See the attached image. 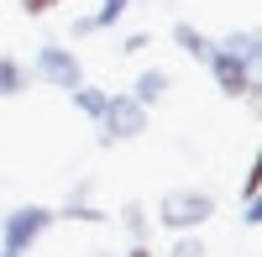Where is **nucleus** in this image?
I'll return each mask as SVG.
<instances>
[{
    "label": "nucleus",
    "instance_id": "nucleus-1",
    "mask_svg": "<svg viewBox=\"0 0 262 257\" xmlns=\"http://www.w3.org/2000/svg\"><path fill=\"white\" fill-rule=\"evenodd\" d=\"M215 221V195L210 189H194V184H179L158 195V210H152V226L173 231V237H189V231H200Z\"/></svg>",
    "mask_w": 262,
    "mask_h": 257
},
{
    "label": "nucleus",
    "instance_id": "nucleus-2",
    "mask_svg": "<svg viewBox=\"0 0 262 257\" xmlns=\"http://www.w3.org/2000/svg\"><path fill=\"white\" fill-rule=\"evenodd\" d=\"M53 226H58V210L53 205H37V200L11 205L6 216H0V252H32Z\"/></svg>",
    "mask_w": 262,
    "mask_h": 257
},
{
    "label": "nucleus",
    "instance_id": "nucleus-3",
    "mask_svg": "<svg viewBox=\"0 0 262 257\" xmlns=\"http://www.w3.org/2000/svg\"><path fill=\"white\" fill-rule=\"evenodd\" d=\"M100 147H121V142H137V137H147V126H152V111L147 105H137L126 90H116V95H105V111H100Z\"/></svg>",
    "mask_w": 262,
    "mask_h": 257
},
{
    "label": "nucleus",
    "instance_id": "nucleus-4",
    "mask_svg": "<svg viewBox=\"0 0 262 257\" xmlns=\"http://www.w3.org/2000/svg\"><path fill=\"white\" fill-rule=\"evenodd\" d=\"M27 74H32V84H48V90H63V95H69V90L84 84V63H79L74 48H63V42H37Z\"/></svg>",
    "mask_w": 262,
    "mask_h": 257
},
{
    "label": "nucleus",
    "instance_id": "nucleus-5",
    "mask_svg": "<svg viewBox=\"0 0 262 257\" xmlns=\"http://www.w3.org/2000/svg\"><path fill=\"white\" fill-rule=\"evenodd\" d=\"M205 69H210L215 90H221L226 100H247V95L257 90V69H252V63H242V58H231L226 48H215V53L205 58Z\"/></svg>",
    "mask_w": 262,
    "mask_h": 257
},
{
    "label": "nucleus",
    "instance_id": "nucleus-6",
    "mask_svg": "<svg viewBox=\"0 0 262 257\" xmlns=\"http://www.w3.org/2000/svg\"><path fill=\"white\" fill-rule=\"evenodd\" d=\"M168 37H173V48H179L184 58H194V63H205V58L215 53V37H210L205 27H194V21H173Z\"/></svg>",
    "mask_w": 262,
    "mask_h": 257
},
{
    "label": "nucleus",
    "instance_id": "nucleus-7",
    "mask_svg": "<svg viewBox=\"0 0 262 257\" xmlns=\"http://www.w3.org/2000/svg\"><path fill=\"white\" fill-rule=\"evenodd\" d=\"M168 90H173V74H168V69H158V63H152V69H142V74H137V84H131L126 95L137 100V105H147V111H152V105H158V100H163Z\"/></svg>",
    "mask_w": 262,
    "mask_h": 257
},
{
    "label": "nucleus",
    "instance_id": "nucleus-8",
    "mask_svg": "<svg viewBox=\"0 0 262 257\" xmlns=\"http://www.w3.org/2000/svg\"><path fill=\"white\" fill-rule=\"evenodd\" d=\"M215 48H226L231 58H242V63H262V32L257 27H242V32H226V37H215Z\"/></svg>",
    "mask_w": 262,
    "mask_h": 257
},
{
    "label": "nucleus",
    "instance_id": "nucleus-9",
    "mask_svg": "<svg viewBox=\"0 0 262 257\" xmlns=\"http://www.w3.org/2000/svg\"><path fill=\"white\" fill-rule=\"evenodd\" d=\"M32 90V74H27V58L16 53H0V100H16Z\"/></svg>",
    "mask_w": 262,
    "mask_h": 257
},
{
    "label": "nucleus",
    "instance_id": "nucleus-10",
    "mask_svg": "<svg viewBox=\"0 0 262 257\" xmlns=\"http://www.w3.org/2000/svg\"><path fill=\"white\" fill-rule=\"evenodd\" d=\"M116 221H121V231H126L131 242H152V210H147L142 200H121Z\"/></svg>",
    "mask_w": 262,
    "mask_h": 257
},
{
    "label": "nucleus",
    "instance_id": "nucleus-11",
    "mask_svg": "<svg viewBox=\"0 0 262 257\" xmlns=\"http://www.w3.org/2000/svg\"><path fill=\"white\" fill-rule=\"evenodd\" d=\"M105 95H111V90H100V84H90V79H84L79 90H69V105H74V111H79L84 121H100V111H105Z\"/></svg>",
    "mask_w": 262,
    "mask_h": 257
},
{
    "label": "nucleus",
    "instance_id": "nucleus-12",
    "mask_svg": "<svg viewBox=\"0 0 262 257\" xmlns=\"http://www.w3.org/2000/svg\"><path fill=\"white\" fill-rule=\"evenodd\" d=\"M58 221H69V226H105V221H111V210H100L95 200H90V205H58Z\"/></svg>",
    "mask_w": 262,
    "mask_h": 257
},
{
    "label": "nucleus",
    "instance_id": "nucleus-13",
    "mask_svg": "<svg viewBox=\"0 0 262 257\" xmlns=\"http://www.w3.org/2000/svg\"><path fill=\"white\" fill-rule=\"evenodd\" d=\"M126 11H131V0H100V6L90 11V16H95V32L121 27V21H126Z\"/></svg>",
    "mask_w": 262,
    "mask_h": 257
},
{
    "label": "nucleus",
    "instance_id": "nucleus-14",
    "mask_svg": "<svg viewBox=\"0 0 262 257\" xmlns=\"http://www.w3.org/2000/svg\"><path fill=\"white\" fill-rule=\"evenodd\" d=\"M168 257H210V247L200 242V231H189V237H173Z\"/></svg>",
    "mask_w": 262,
    "mask_h": 257
},
{
    "label": "nucleus",
    "instance_id": "nucleus-15",
    "mask_svg": "<svg viewBox=\"0 0 262 257\" xmlns=\"http://www.w3.org/2000/svg\"><path fill=\"white\" fill-rule=\"evenodd\" d=\"M90 200H95V179L79 174V179L69 184V195H63V205H90Z\"/></svg>",
    "mask_w": 262,
    "mask_h": 257
},
{
    "label": "nucleus",
    "instance_id": "nucleus-16",
    "mask_svg": "<svg viewBox=\"0 0 262 257\" xmlns=\"http://www.w3.org/2000/svg\"><path fill=\"white\" fill-rule=\"evenodd\" d=\"M257 195H262V163L252 158V163H247V174H242V205L257 200Z\"/></svg>",
    "mask_w": 262,
    "mask_h": 257
},
{
    "label": "nucleus",
    "instance_id": "nucleus-17",
    "mask_svg": "<svg viewBox=\"0 0 262 257\" xmlns=\"http://www.w3.org/2000/svg\"><path fill=\"white\" fill-rule=\"evenodd\" d=\"M147 48H152V32H126L121 37V58H142Z\"/></svg>",
    "mask_w": 262,
    "mask_h": 257
},
{
    "label": "nucleus",
    "instance_id": "nucleus-18",
    "mask_svg": "<svg viewBox=\"0 0 262 257\" xmlns=\"http://www.w3.org/2000/svg\"><path fill=\"white\" fill-rule=\"evenodd\" d=\"M16 6H21V16H27V21H42V16H53L63 0H16Z\"/></svg>",
    "mask_w": 262,
    "mask_h": 257
},
{
    "label": "nucleus",
    "instance_id": "nucleus-19",
    "mask_svg": "<svg viewBox=\"0 0 262 257\" xmlns=\"http://www.w3.org/2000/svg\"><path fill=\"white\" fill-rule=\"evenodd\" d=\"M69 37H74V42L95 37V16H90V11H84V16H69Z\"/></svg>",
    "mask_w": 262,
    "mask_h": 257
},
{
    "label": "nucleus",
    "instance_id": "nucleus-20",
    "mask_svg": "<svg viewBox=\"0 0 262 257\" xmlns=\"http://www.w3.org/2000/svg\"><path fill=\"white\" fill-rule=\"evenodd\" d=\"M242 226H247V231L262 226V200H247V205H242Z\"/></svg>",
    "mask_w": 262,
    "mask_h": 257
},
{
    "label": "nucleus",
    "instance_id": "nucleus-21",
    "mask_svg": "<svg viewBox=\"0 0 262 257\" xmlns=\"http://www.w3.org/2000/svg\"><path fill=\"white\" fill-rule=\"evenodd\" d=\"M121 257H158V252H152V242H131Z\"/></svg>",
    "mask_w": 262,
    "mask_h": 257
},
{
    "label": "nucleus",
    "instance_id": "nucleus-22",
    "mask_svg": "<svg viewBox=\"0 0 262 257\" xmlns=\"http://www.w3.org/2000/svg\"><path fill=\"white\" fill-rule=\"evenodd\" d=\"M84 257H121V252H105V247H95V252H84Z\"/></svg>",
    "mask_w": 262,
    "mask_h": 257
},
{
    "label": "nucleus",
    "instance_id": "nucleus-23",
    "mask_svg": "<svg viewBox=\"0 0 262 257\" xmlns=\"http://www.w3.org/2000/svg\"><path fill=\"white\" fill-rule=\"evenodd\" d=\"M0 257H32V252H0Z\"/></svg>",
    "mask_w": 262,
    "mask_h": 257
},
{
    "label": "nucleus",
    "instance_id": "nucleus-24",
    "mask_svg": "<svg viewBox=\"0 0 262 257\" xmlns=\"http://www.w3.org/2000/svg\"><path fill=\"white\" fill-rule=\"evenodd\" d=\"M163 6H173V0H163Z\"/></svg>",
    "mask_w": 262,
    "mask_h": 257
}]
</instances>
